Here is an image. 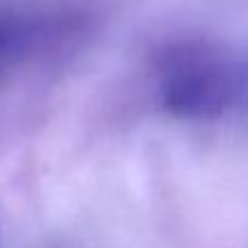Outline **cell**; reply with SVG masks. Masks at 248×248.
Listing matches in <instances>:
<instances>
[{"label": "cell", "instance_id": "6da1fadb", "mask_svg": "<svg viewBox=\"0 0 248 248\" xmlns=\"http://www.w3.org/2000/svg\"><path fill=\"white\" fill-rule=\"evenodd\" d=\"M158 101L167 112L189 121L224 114L239 90L235 64L200 40L173 42L158 53L154 66Z\"/></svg>", "mask_w": 248, "mask_h": 248}]
</instances>
